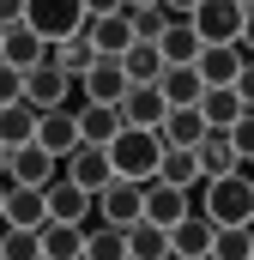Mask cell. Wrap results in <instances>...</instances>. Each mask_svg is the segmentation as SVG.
<instances>
[{
	"mask_svg": "<svg viewBox=\"0 0 254 260\" xmlns=\"http://www.w3.org/2000/svg\"><path fill=\"white\" fill-rule=\"evenodd\" d=\"M194 200H200V212H206L218 230H224V224H254V176H248V164H242V170H230V176L200 182Z\"/></svg>",
	"mask_w": 254,
	"mask_h": 260,
	"instance_id": "1",
	"label": "cell"
},
{
	"mask_svg": "<svg viewBox=\"0 0 254 260\" xmlns=\"http://www.w3.org/2000/svg\"><path fill=\"white\" fill-rule=\"evenodd\" d=\"M109 164H115V176H127V182H151L157 164H164V133L157 127H121L109 139Z\"/></svg>",
	"mask_w": 254,
	"mask_h": 260,
	"instance_id": "2",
	"label": "cell"
},
{
	"mask_svg": "<svg viewBox=\"0 0 254 260\" xmlns=\"http://www.w3.org/2000/svg\"><path fill=\"white\" fill-rule=\"evenodd\" d=\"M24 103H30L37 115H49V109H79V103H85V85H79L73 73H61L55 61H37L24 73Z\"/></svg>",
	"mask_w": 254,
	"mask_h": 260,
	"instance_id": "3",
	"label": "cell"
},
{
	"mask_svg": "<svg viewBox=\"0 0 254 260\" xmlns=\"http://www.w3.org/2000/svg\"><path fill=\"white\" fill-rule=\"evenodd\" d=\"M24 24L43 43H67L91 24V12H85V0H24Z\"/></svg>",
	"mask_w": 254,
	"mask_h": 260,
	"instance_id": "4",
	"label": "cell"
},
{
	"mask_svg": "<svg viewBox=\"0 0 254 260\" xmlns=\"http://www.w3.org/2000/svg\"><path fill=\"white\" fill-rule=\"evenodd\" d=\"M97 218H103V224H115V230L139 224V218H145V182H127V176H115V182L97 194Z\"/></svg>",
	"mask_w": 254,
	"mask_h": 260,
	"instance_id": "5",
	"label": "cell"
},
{
	"mask_svg": "<svg viewBox=\"0 0 254 260\" xmlns=\"http://www.w3.org/2000/svg\"><path fill=\"white\" fill-rule=\"evenodd\" d=\"M242 18H248V6H236V0H200L194 6L200 43H236L242 37Z\"/></svg>",
	"mask_w": 254,
	"mask_h": 260,
	"instance_id": "6",
	"label": "cell"
},
{
	"mask_svg": "<svg viewBox=\"0 0 254 260\" xmlns=\"http://www.w3.org/2000/svg\"><path fill=\"white\" fill-rule=\"evenodd\" d=\"M61 176L67 182H79L85 194H103L109 182H115V164H109V145H79L73 157L61 164Z\"/></svg>",
	"mask_w": 254,
	"mask_h": 260,
	"instance_id": "7",
	"label": "cell"
},
{
	"mask_svg": "<svg viewBox=\"0 0 254 260\" xmlns=\"http://www.w3.org/2000/svg\"><path fill=\"white\" fill-rule=\"evenodd\" d=\"M188 212H194V194H188V188H176V182H164V176L145 182V218H151V224L170 230V224H182Z\"/></svg>",
	"mask_w": 254,
	"mask_h": 260,
	"instance_id": "8",
	"label": "cell"
},
{
	"mask_svg": "<svg viewBox=\"0 0 254 260\" xmlns=\"http://www.w3.org/2000/svg\"><path fill=\"white\" fill-rule=\"evenodd\" d=\"M6 170H12V182L49 188V182L61 176V157H55V151H43V145L30 139V145H12V151H6Z\"/></svg>",
	"mask_w": 254,
	"mask_h": 260,
	"instance_id": "9",
	"label": "cell"
},
{
	"mask_svg": "<svg viewBox=\"0 0 254 260\" xmlns=\"http://www.w3.org/2000/svg\"><path fill=\"white\" fill-rule=\"evenodd\" d=\"M212 236H218V224L194 206L182 224H170V254H176V260H206V254H212Z\"/></svg>",
	"mask_w": 254,
	"mask_h": 260,
	"instance_id": "10",
	"label": "cell"
},
{
	"mask_svg": "<svg viewBox=\"0 0 254 260\" xmlns=\"http://www.w3.org/2000/svg\"><path fill=\"white\" fill-rule=\"evenodd\" d=\"M37 145L43 151H55V157H73L85 139H79V109H49V115H37Z\"/></svg>",
	"mask_w": 254,
	"mask_h": 260,
	"instance_id": "11",
	"label": "cell"
},
{
	"mask_svg": "<svg viewBox=\"0 0 254 260\" xmlns=\"http://www.w3.org/2000/svg\"><path fill=\"white\" fill-rule=\"evenodd\" d=\"M115 109H121V127H164V115H170L157 85H127V97Z\"/></svg>",
	"mask_w": 254,
	"mask_h": 260,
	"instance_id": "12",
	"label": "cell"
},
{
	"mask_svg": "<svg viewBox=\"0 0 254 260\" xmlns=\"http://www.w3.org/2000/svg\"><path fill=\"white\" fill-rule=\"evenodd\" d=\"M43 194H49V218H61V224H85V218L97 212V194H85V188L67 182V176H55Z\"/></svg>",
	"mask_w": 254,
	"mask_h": 260,
	"instance_id": "13",
	"label": "cell"
},
{
	"mask_svg": "<svg viewBox=\"0 0 254 260\" xmlns=\"http://www.w3.org/2000/svg\"><path fill=\"white\" fill-rule=\"evenodd\" d=\"M85 37H91L97 55H115V61H121L127 49H133V12H103V18H91Z\"/></svg>",
	"mask_w": 254,
	"mask_h": 260,
	"instance_id": "14",
	"label": "cell"
},
{
	"mask_svg": "<svg viewBox=\"0 0 254 260\" xmlns=\"http://www.w3.org/2000/svg\"><path fill=\"white\" fill-rule=\"evenodd\" d=\"M6 224H18V230H43V224H49V194L30 188V182H12V188H6Z\"/></svg>",
	"mask_w": 254,
	"mask_h": 260,
	"instance_id": "15",
	"label": "cell"
},
{
	"mask_svg": "<svg viewBox=\"0 0 254 260\" xmlns=\"http://www.w3.org/2000/svg\"><path fill=\"white\" fill-rule=\"evenodd\" d=\"M79 85H85V103H121L127 97V67L115 61V55H97V67H91Z\"/></svg>",
	"mask_w": 254,
	"mask_h": 260,
	"instance_id": "16",
	"label": "cell"
},
{
	"mask_svg": "<svg viewBox=\"0 0 254 260\" xmlns=\"http://www.w3.org/2000/svg\"><path fill=\"white\" fill-rule=\"evenodd\" d=\"M194 151H200V170H206V182H212V176H230V170H242V151L230 145V127H206V139H200Z\"/></svg>",
	"mask_w": 254,
	"mask_h": 260,
	"instance_id": "17",
	"label": "cell"
},
{
	"mask_svg": "<svg viewBox=\"0 0 254 260\" xmlns=\"http://www.w3.org/2000/svg\"><path fill=\"white\" fill-rule=\"evenodd\" d=\"M242 61H248V55H242L236 43H206L194 67H200V79H206V85H236V73H242Z\"/></svg>",
	"mask_w": 254,
	"mask_h": 260,
	"instance_id": "18",
	"label": "cell"
},
{
	"mask_svg": "<svg viewBox=\"0 0 254 260\" xmlns=\"http://www.w3.org/2000/svg\"><path fill=\"white\" fill-rule=\"evenodd\" d=\"M157 49H164V61H170V67H194L206 43H200L194 18H170V24H164V37H157Z\"/></svg>",
	"mask_w": 254,
	"mask_h": 260,
	"instance_id": "19",
	"label": "cell"
},
{
	"mask_svg": "<svg viewBox=\"0 0 254 260\" xmlns=\"http://www.w3.org/2000/svg\"><path fill=\"white\" fill-rule=\"evenodd\" d=\"M43 49H49V43H43L24 18H18V24H6V37H0V61H12L18 73H30V67L43 61Z\"/></svg>",
	"mask_w": 254,
	"mask_h": 260,
	"instance_id": "20",
	"label": "cell"
},
{
	"mask_svg": "<svg viewBox=\"0 0 254 260\" xmlns=\"http://www.w3.org/2000/svg\"><path fill=\"white\" fill-rule=\"evenodd\" d=\"M37 236H43V260H85V224H61V218H49Z\"/></svg>",
	"mask_w": 254,
	"mask_h": 260,
	"instance_id": "21",
	"label": "cell"
},
{
	"mask_svg": "<svg viewBox=\"0 0 254 260\" xmlns=\"http://www.w3.org/2000/svg\"><path fill=\"white\" fill-rule=\"evenodd\" d=\"M121 133V109L115 103H79V139L85 145H109Z\"/></svg>",
	"mask_w": 254,
	"mask_h": 260,
	"instance_id": "22",
	"label": "cell"
},
{
	"mask_svg": "<svg viewBox=\"0 0 254 260\" xmlns=\"http://www.w3.org/2000/svg\"><path fill=\"white\" fill-rule=\"evenodd\" d=\"M157 176L194 194V188L206 182V170H200V151H194V145H164V164H157Z\"/></svg>",
	"mask_w": 254,
	"mask_h": 260,
	"instance_id": "23",
	"label": "cell"
},
{
	"mask_svg": "<svg viewBox=\"0 0 254 260\" xmlns=\"http://www.w3.org/2000/svg\"><path fill=\"white\" fill-rule=\"evenodd\" d=\"M43 61H55L61 73H73V79H85V73L97 67V49H91V37L79 30V37H67V43H49V49H43Z\"/></svg>",
	"mask_w": 254,
	"mask_h": 260,
	"instance_id": "24",
	"label": "cell"
},
{
	"mask_svg": "<svg viewBox=\"0 0 254 260\" xmlns=\"http://www.w3.org/2000/svg\"><path fill=\"white\" fill-rule=\"evenodd\" d=\"M200 115H206V127H236V121H242L236 85H206V91H200Z\"/></svg>",
	"mask_w": 254,
	"mask_h": 260,
	"instance_id": "25",
	"label": "cell"
},
{
	"mask_svg": "<svg viewBox=\"0 0 254 260\" xmlns=\"http://www.w3.org/2000/svg\"><path fill=\"white\" fill-rule=\"evenodd\" d=\"M157 91H164V103H170V109H188V103H200L206 79H200V67H164Z\"/></svg>",
	"mask_w": 254,
	"mask_h": 260,
	"instance_id": "26",
	"label": "cell"
},
{
	"mask_svg": "<svg viewBox=\"0 0 254 260\" xmlns=\"http://www.w3.org/2000/svg\"><path fill=\"white\" fill-rule=\"evenodd\" d=\"M127 260H170V230L151 218L127 224Z\"/></svg>",
	"mask_w": 254,
	"mask_h": 260,
	"instance_id": "27",
	"label": "cell"
},
{
	"mask_svg": "<svg viewBox=\"0 0 254 260\" xmlns=\"http://www.w3.org/2000/svg\"><path fill=\"white\" fill-rule=\"evenodd\" d=\"M121 67H127V85H157L170 61H164V49H157V43H139V37H133V49L121 55Z\"/></svg>",
	"mask_w": 254,
	"mask_h": 260,
	"instance_id": "28",
	"label": "cell"
},
{
	"mask_svg": "<svg viewBox=\"0 0 254 260\" xmlns=\"http://www.w3.org/2000/svg\"><path fill=\"white\" fill-rule=\"evenodd\" d=\"M157 133H164V145H200V139H206V115H200V103H188V109H170Z\"/></svg>",
	"mask_w": 254,
	"mask_h": 260,
	"instance_id": "29",
	"label": "cell"
},
{
	"mask_svg": "<svg viewBox=\"0 0 254 260\" xmlns=\"http://www.w3.org/2000/svg\"><path fill=\"white\" fill-rule=\"evenodd\" d=\"M37 139V109L30 103H6L0 109V145L12 151V145H30Z\"/></svg>",
	"mask_w": 254,
	"mask_h": 260,
	"instance_id": "30",
	"label": "cell"
},
{
	"mask_svg": "<svg viewBox=\"0 0 254 260\" xmlns=\"http://www.w3.org/2000/svg\"><path fill=\"white\" fill-rule=\"evenodd\" d=\"M212 260H254V224H224L212 236Z\"/></svg>",
	"mask_w": 254,
	"mask_h": 260,
	"instance_id": "31",
	"label": "cell"
},
{
	"mask_svg": "<svg viewBox=\"0 0 254 260\" xmlns=\"http://www.w3.org/2000/svg\"><path fill=\"white\" fill-rule=\"evenodd\" d=\"M0 260H43V236L18 230V224H0Z\"/></svg>",
	"mask_w": 254,
	"mask_h": 260,
	"instance_id": "32",
	"label": "cell"
},
{
	"mask_svg": "<svg viewBox=\"0 0 254 260\" xmlns=\"http://www.w3.org/2000/svg\"><path fill=\"white\" fill-rule=\"evenodd\" d=\"M85 260H127V230H115V224L85 230Z\"/></svg>",
	"mask_w": 254,
	"mask_h": 260,
	"instance_id": "33",
	"label": "cell"
},
{
	"mask_svg": "<svg viewBox=\"0 0 254 260\" xmlns=\"http://www.w3.org/2000/svg\"><path fill=\"white\" fill-rule=\"evenodd\" d=\"M164 24H170V12H164V6H133V37H139V43H157V37H164Z\"/></svg>",
	"mask_w": 254,
	"mask_h": 260,
	"instance_id": "34",
	"label": "cell"
},
{
	"mask_svg": "<svg viewBox=\"0 0 254 260\" xmlns=\"http://www.w3.org/2000/svg\"><path fill=\"white\" fill-rule=\"evenodd\" d=\"M6 103H24V73L12 61H0V109H6Z\"/></svg>",
	"mask_w": 254,
	"mask_h": 260,
	"instance_id": "35",
	"label": "cell"
},
{
	"mask_svg": "<svg viewBox=\"0 0 254 260\" xmlns=\"http://www.w3.org/2000/svg\"><path fill=\"white\" fill-rule=\"evenodd\" d=\"M230 145L242 151V164H254V109H242V121L230 127Z\"/></svg>",
	"mask_w": 254,
	"mask_h": 260,
	"instance_id": "36",
	"label": "cell"
},
{
	"mask_svg": "<svg viewBox=\"0 0 254 260\" xmlns=\"http://www.w3.org/2000/svg\"><path fill=\"white\" fill-rule=\"evenodd\" d=\"M236 97H242V109H254V61H242V73H236Z\"/></svg>",
	"mask_w": 254,
	"mask_h": 260,
	"instance_id": "37",
	"label": "cell"
},
{
	"mask_svg": "<svg viewBox=\"0 0 254 260\" xmlns=\"http://www.w3.org/2000/svg\"><path fill=\"white\" fill-rule=\"evenodd\" d=\"M236 49L254 61V6H248V18H242V37H236Z\"/></svg>",
	"mask_w": 254,
	"mask_h": 260,
	"instance_id": "38",
	"label": "cell"
},
{
	"mask_svg": "<svg viewBox=\"0 0 254 260\" xmlns=\"http://www.w3.org/2000/svg\"><path fill=\"white\" fill-rule=\"evenodd\" d=\"M85 12H91V18H103V12H127V0H85Z\"/></svg>",
	"mask_w": 254,
	"mask_h": 260,
	"instance_id": "39",
	"label": "cell"
},
{
	"mask_svg": "<svg viewBox=\"0 0 254 260\" xmlns=\"http://www.w3.org/2000/svg\"><path fill=\"white\" fill-rule=\"evenodd\" d=\"M24 18V0H0V24H18Z\"/></svg>",
	"mask_w": 254,
	"mask_h": 260,
	"instance_id": "40",
	"label": "cell"
},
{
	"mask_svg": "<svg viewBox=\"0 0 254 260\" xmlns=\"http://www.w3.org/2000/svg\"><path fill=\"white\" fill-rule=\"evenodd\" d=\"M194 6H200V0H164V12H170V18H194Z\"/></svg>",
	"mask_w": 254,
	"mask_h": 260,
	"instance_id": "41",
	"label": "cell"
},
{
	"mask_svg": "<svg viewBox=\"0 0 254 260\" xmlns=\"http://www.w3.org/2000/svg\"><path fill=\"white\" fill-rule=\"evenodd\" d=\"M133 6H164V0H127V12H133Z\"/></svg>",
	"mask_w": 254,
	"mask_h": 260,
	"instance_id": "42",
	"label": "cell"
},
{
	"mask_svg": "<svg viewBox=\"0 0 254 260\" xmlns=\"http://www.w3.org/2000/svg\"><path fill=\"white\" fill-rule=\"evenodd\" d=\"M0 224H6V188H0Z\"/></svg>",
	"mask_w": 254,
	"mask_h": 260,
	"instance_id": "43",
	"label": "cell"
},
{
	"mask_svg": "<svg viewBox=\"0 0 254 260\" xmlns=\"http://www.w3.org/2000/svg\"><path fill=\"white\" fill-rule=\"evenodd\" d=\"M0 176H6V145H0Z\"/></svg>",
	"mask_w": 254,
	"mask_h": 260,
	"instance_id": "44",
	"label": "cell"
},
{
	"mask_svg": "<svg viewBox=\"0 0 254 260\" xmlns=\"http://www.w3.org/2000/svg\"><path fill=\"white\" fill-rule=\"evenodd\" d=\"M236 6H254V0H236Z\"/></svg>",
	"mask_w": 254,
	"mask_h": 260,
	"instance_id": "45",
	"label": "cell"
},
{
	"mask_svg": "<svg viewBox=\"0 0 254 260\" xmlns=\"http://www.w3.org/2000/svg\"><path fill=\"white\" fill-rule=\"evenodd\" d=\"M0 37H6V24H0Z\"/></svg>",
	"mask_w": 254,
	"mask_h": 260,
	"instance_id": "46",
	"label": "cell"
},
{
	"mask_svg": "<svg viewBox=\"0 0 254 260\" xmlns=\"http://www.w3.org/2000/svg\"><path fill=\"white\" fill-rule=\"evenodd\" d=\"M248 176H254V164H248Z\"/></svg>",
	"mask_w": 254,
	"mask_h": 260,
	"instance_id": "47",
	"label": "cell"
},
{
	"mask_svg": "<svg viewBox=\"0 0 254 260\" xmlns=\"http://www.w3.org/2000/svg\"><path fill=\"white\" fill-rule=\"evenodd\" d=\"M170 260H176V254H170Z\"/></svg>",
	"mask_w": 254,
	"mask_h": 260,
	"instance_id": "48",
	"label": "cell"
},
{
	"mask_svg": "<svg viewBox=\"0 0 254 260\" xmlns=\"http://www.w3.org/2000/svg\"><path fill=\"white\" fill-rule=\"evenodd\" d=\"M206 260H212V254H206Z\"/></svg>",
	"mask_w": 254,
	"mask_h": 260,
	"instance_id": "49",
	"label": "cell"
}]
</instances>
